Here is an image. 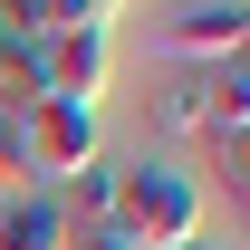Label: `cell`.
<instances>
[{
	"mask_svg": "<svg viewBox=\"0 0 250 250\" xmlns=\"http://www.w3.org/2000/svg\"><path fill=\"white\" fill-rule=\"evenodd\" d=\"M116 231L135 250H183V241H202V183H192L183 164H164V154H135L116 173Z\"/></svg>",
	"mask_w": 250,
	"mask_h": 250,
	"instance_id": "obj_1",
	"label": "cell"
},
{
	"mask_svg": "<svg viewBox=\"0 0 250 250\" xmlns=\"http://www.w3.org/2000/svg\"><path fill=\"white\" fill-rule=\"evenodd\" d=\"M67 250H135V241H125L116 221H96V231H67Z\"/></svg>",
	"mask_w": 250,
	"mask_h": 250,
	"instance_id": "obj_7",
	"label": "cell"
},
{
	"mask_svg": "<svg viewBox=\"0 0 250 250\" xmlns=\"http://www.w3.org/2000/svg\"><path fill=\"white\" fill-rule=\"evenodd\" d=\"M0 250H67L58 192H10V202H0Z\"/></svg>",
	"mask_w": 250,
	"mask_h": 250,
	"instance_id": "obj_5",
	"label": "cell"
},
{
	"mask_svg": "<svg viewBox=\"0 0 250 250\" xmlns=\"http://www.w3.org/2000/svg\"><path fill=\"white\" fill-rule=\"evenodd\" d=\"M10 192H39V183H29V145H20V116L0 106V202H10Z\"/></svg>",
	"mask_w": 250,
	"mask_h": 250,
	"instance_id": "obj_6",
	"label": "cell"
},
{
	"mask_svg": "<svg viewBox=\"0 0 250 250\" xmlns=\"http://www.w3.org/2000/svg\"><path fill=\"white\" fill-rule=\"evenodd\" d=\"M231 106H250V77H241V58H231V67H173V77L145 96L154 135H212Z\"/></svg>",
	"mask_w": 250,
	"mask_h": 250,
	"instance_id": "obj_4",
	"label": "cell"
},
{
	"mask_svg": "<svg viewBox=\"0 0 250 250\" xmlns=\"http://www.w3.org/2000/svg\"><path fill=\"white\" fill-rule=\"evenodd\" d=\"M183 250H221V241H183Z\"/></svg>",
	"mask_w": 250,
	"mask_h": 250,
	"instance_id": "obj_8",
	"label": "cell"
},
{
	"mask_svg": "<svg viewBox=\"0 0 250 250\" xmlns=\"http://www.w3.org/2000/svg\"><path fill=\"white\" fill-rule=\"evenodd\" d=\"M20 145H29V183L58 192L77 164L106 154V116H96V106H67V96H39L29 116H20Z\"/></svg>",
	"mask_w": 250,
	"mask_h": 250,
	"instance_id": "obj_2",
	"label": "cell"
},
{
	"mask_svg": "<svg viewBox=\"0 0 250 250\" xmlns=\"http://www.w3.org/2000/svg\"><path fill=\"white\" fill-rule=\"evenodd\" d=\"M250 39V10L241 0H183V10H154V58L173 67H231Z\"/></svg>",
	"mask_w": 250,
	"mask_h": 250,
	"instance_id": "obj_3",
	"label": "cell"
}]
</instances>
